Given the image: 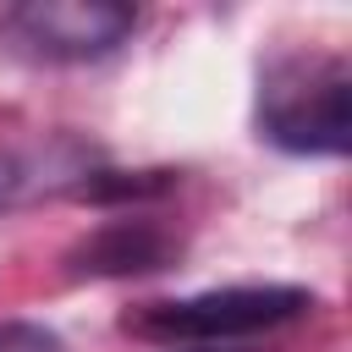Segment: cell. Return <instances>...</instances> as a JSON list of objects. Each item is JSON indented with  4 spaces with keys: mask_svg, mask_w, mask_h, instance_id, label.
<instances>
[{
    "mask_svg": "<svg viewBox=\"0 0 352 352\" xmlns=\"http://www.w3.org/2000/svg\"><path fill=\"white\" fill-rule=\"evenodd\" d=\"M258 132L286 154H346L352 66L336 50H297L258 77Z\"/></svg>",
    "mask_w": 352,
    "mask_h": 352,
    "instance_id": "cell-1",
    "label": "cell"
},
{
    "mask_svg": "<svg viewBox=\"0 0 352 352\" xmlns=\"http://www.w3.org/2000/svg\"><path fill=\"white\" fill-rule=\"evenodd\" d=\"M302 308H314V297L302 286H226V292H192V297H170V302H143L126 330L148 336V341H236V336H258L275 330L286 319H297Z\"/></svg>",
    "mask_w": 352,
    "mask_h": 352,
    "instance_id": "cell-2",
    "label": "cell"
},
{
    "mask_svg": "<svg viewBox=\"0 0 352 352\" xmlns=\"http://www.w3.org/2000/svg\"><path fill=\"white\" fill-rule=\"evenodd\" d=\"M138 28V11L121 0H22L0 16V38L50 66H82L121 50Z\"/></svg>",
    "mask_w": 352,
    "mask_h": 352,
    "instance_id": "cell-3",
    "label": "cell"
},
{
    "mask_svg": "<svg viewBox=\"0 0 352 352\" xmlns=\"http://www.w3.org/2000/svg\"><path fill=\"white\" fill-rule=\"evenodd\" d=\"M170 236L154 231L148 220H116L94 242L77 248V270L88 275H138V270H165Z\"/></svg>",
    "mask_w": 352,
    "mask_h": 352,
    "instance_id": "cell-4",
    "label": "cell"
},
{
    "mask_svg": "<svg viewBox=\"0 0 352 352\" xmlns=\"http://www.w3.org/2000/svg\"><path fill=\"white\" fill-rule=\"evenodd\" d=\"M0 352H60V341L38 324H0Z\"/></svg>",
    "mask_w": 352,
    "mask_h": 352,
    "instance_id": "cell-5",
    "label": "cell"
},
{
    "mask_svg": "<svg viewBox=\"0 0 352 352\" xmlns=\"http://www.w3.org/2000/svg\"><path fill=\"white\" fill-rule=\"evenodd\" d=\"M16 182H22V176H16V165H11L6 154H0V209L11 204V192H16Z\"/></svg>",
    "mask_w": 352,
    "mask_h": 352,
    "instance_id": "cell-6",
    "label": "cell"
}]
</instances>
